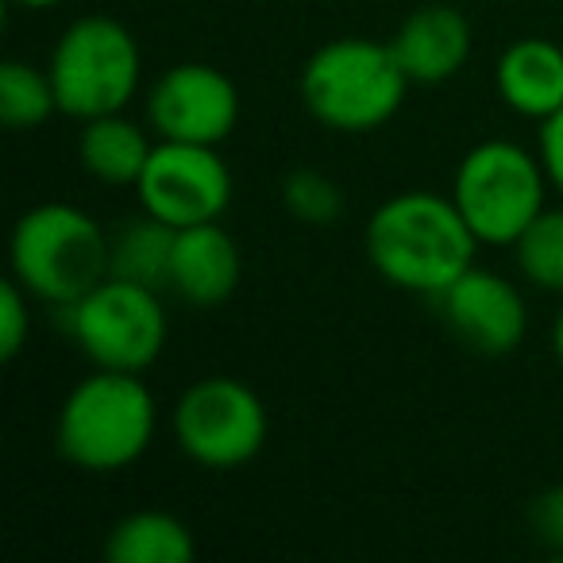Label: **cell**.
I'll return each instance as SVG.
<instances>
[{
	"label": "cell",
	"instance_id": "obj_1",
	"mask_svg": "<svg viewBox=\"0 0 563 563\" xmlns=\"http://www.w3.org/2000/svg\"><path fill=\"white\" fill-rule=\"evenodd\" d=\"M363 247L378 278L437 301L463 271L475 266L478 235L463 220L452 194L406 189L375 209L363 232Z\"/></svg>",
	"mask_w": 563,
	"mask_h": 563
},
{
	"label": "cell",
	"instance_id": "obj_2",
	"mask_svg": "<svg viewBox=\"0 0 563 563\" xmlns=\"http://www.w3.org/2000/svg\"><path fill=\"white\" fill-rule=\"evenodd\" d=\"M158 429V401L151 386L132 371L86 375L55 421V448L66 463L89 475H112L147 455Z\"/></svg>",
	"mask_w": 563,
	"mask_h": 563
},
{
	"label": "cell",
	"instance_id": "obj_3",
	"mask_svg": "<svg viewBox=\"0 0 563 563\" xmlns=\"http://www.w3.org/2000/svg\"><path fill=\"white\" fill-rule=\"evenodd\" d=\"M12 278L47 306H74L112 274V235L93 212L66 201L32 205L9 240Z\"/></svg>",
	"mask_w": 563,
	"mask_h": 563
},
{
	"label": "cell",
	"instance_id": "obj_4",
	"mask_svg": "<svg viewBox=\"0 0 563 563\" xmlns=\"http://www.w3.org/2000/svg\"><path fill=\"white\" fill-rule=\"evenodd\" d=\"M409 86L413 81L406 78L390 43L347 35L324 43L306 58L298 93L321 128L360 135L390 124L406 104Z\"/></svg>",
	"mask_w": 563,
	"mask_h": 563
},
{
	"label": "cell",
	"instance_id": "obj_5",
	"mask_svg": "<svg viewBox=\"0 0 563 563\" xmlns=\"http://www.w3.org/2000/svg\"><path fill=\"white\" fill-rule=\"evenodd\" d=\"M548 189L552 181L537 151L509 140H486L455 166L452 201L460 205L478 243L514 247L525 228L548 209Z\"/></svg>",
	"mask_w": 563,
	"mask_h": 563
},
{
	"label": "cell",
	"instance_id": "obj_6",
	"mask_svg": "<svg viewBox=\"0 0 563 563\" xmlns=\"http://www.w3.org/2000/svg\"><path fill=\"white\" fill-rule=\"evenodd\" d=\"M47 74L55 81L58 112L86 124L128 109V101L140 93L143 55L120 20L81 16L51 47Z\"/></svg>",
	"mask_w": 563,
	"mask_h": 563
},
{
	"label": "cell",
	"instance_id": "obj_7",
	"mask_svg": "<svg viewBox=\"0 0 563 563\" xmlns=\"http://www.w3.org/2000/svg\"><path fill=\"white\" fill-rule=\"evenodd\" d=\"M66 332L93 367L143 375L166 347V309L155 286L109 274L66 306Z\"/></svg>",
	"mask_w": 563,
	"mask_h": 563
},
{
	"label": "cell",
	"instance_id": "obj_8",
	"mask_svg": "<svg viewBox=\"0 0 563 563\" xmlns=\"http://www.w3.org/2000/svg\"><path fill=\"white\" fill-rule=\"evenodd\" d=\"M170 432L181 455L209 471H232L251 463L266 444L271 417L247 383L232 375L197 378L170 409Z\"/></svg>",
	"mask_w": 563,
	"mask_h": 563
},
{
	"label": "cell",
	"instance_id": "obj_9",
	"mask_svg": "<svg viewBox=\"0 0 563 563\" xmlns=\"http://www.w3.org/2000/svg\"><path fill=\"white\" fill-rule=\"evenodd\" d=\"M232 170L209 143L155 140L147 166L135 181L140 209L170 228L212 224L232 205Z\"/></svg>",
	"mask_w": 563,
	"mask_h": 563
},
{
	"label": "cell",
	"instance_id": "obj_10",
	"mask_svg": "<svg viewBox=\"0 0 563 563\" xmlns=\"http://www.w3.org/2000/svg\"><path fill=\"white\" fill-rule=\"evenodd\" d=\"M147 124L158 140L220 147L240 124V89L209 63H178L147 89Z\"/></svg>",
	"mask_w": 563,
	"mask_h": 563
},
{
	"label": "cell",
	"instance_id": "obj_11",
	"mask_svg": "<svg viewBox=\"0 0 563 563\" xmlns=\"http://www.w3.org/2000/svg\"><path fill=\"white\" fill-rule=\"evenodd\" d=\"M440 317L460 344L478 355H514L529 332V306L506 274L471 266L437 298Z\"/></svg>",
	"mask_w": 563,
	"mask_h": 563
},
{
	"label": "cell",
	"instance_id": "obj_12",
	"mask_svg": "<svg viewBox=\"0 0 563 563\" xmlns=\"http://www.w3.org/2000/svg\"><path fill=\"white\" fill-rule=\"evenodd\" d=\"M471 24L452 4H424L409 12L394 32L390 47L413 86L452 81L471 58Z\"/></svg>",
	"mask_w": 563,
	"mask_h": 563
},
{
	"label": "cell",
	"instance_id": "obj_13",
	"mask_svg": "<svg viewBox=\"0 0 563 563\" xmlns=\"http://www.w3.org/2000/svg\"><path fill=\"white\" fill-rule=\"evenodd\" d=\"M243 278L240 243L212 224L178 228L170 255V290L189 306H220L235 294Z\"/></svg>",
	"mask_w": 563,
	"mask_h": 563
},
{
	"label": "cell",
	"instance_id": "obj_14",
	"mask_svg": "<svg viewBox=\"0 0 563 563\" xmlns=\"http://www.w3.org/2000/svg\"><path fill=\"white\" fill-rule=\"evenodd\" d=\"M494 86L509 112L540 124L563 109V47L540 35L509 43L494 70Z\"/></svg>",
	"mask_w": 563,
	"mask_h": 563
},
{
	"label": "cell",
	"instance_id": "obj_15",
	"mask_svg": "<svg viewBox=\"0 0 563 563\" xmlns=\"http://www.w3.org/2000/svg\"><path fill=\"white\" fill-rule=\"evenodd\" d=\"M155 140L147 128L128 120L124 112H109L81 124L78 135V163L89 178L104 181V186H132L140 181L143 166H147Z\"/></svg>",
	"mask_w": 563,
	"mask_h": 563
},
{
	"label": "cell",
	"instance_id": "obj_16",
	"mask_svg": "<svg viewBox=\"0 0 563 563\" xmlns=\"http://www.w3.org/2000/svg\"><path fill=\"white\" fill-rule=\"evenodd\" d=\"M109 563H194L197 540L189 525L163 509H135L104 537Z\"/></svg>",
	"mask_w": 563,
	"mask_h": 563
},
{
	"label": "cell",
	"instance_id": "obj_17",
	"mask_svg": "<svg viewBox=\"0 0 563 563\" xmlns=\"http://www.w3.org/2000/svg\"><path fill=\"white\" fill-rule=\"evenodd\" d=\"M178 228L163 224L151 212L132 217L112 235V274L143 282V286H170V255Z\"/></svg>",
	"mask_w": 563,
	"mask_h": 563
},
{
	"label": "cell",
	"instance_id": "obj_18",
	"mask_svg": "<svg viewBox=\"0 0 563 563\" xmlns=\"http://www.w3.org/2000/svg\"><path fill=\"white\" fill-rule=\"evenodd\" d=\"M58 112V93L55 81H51L47 66H32L9 58L0 66V120L12 128V132H32L43 128Z\"/></svg>",
	"mask_w": 563,
	"mask_h": 563
},
{
	"label": "cell",
	"instance_id": "obj_19",
	"mask_svg": "<svg viewBox=\"0 0 563 563\" xmlns=\"http://www.w3.org/2000/svg\"><path fill=\"white\" fill-rule=\"evenodd\" d=\"M514 263L529 286L544 294H563V205L544 209L521 240L514 243Z\"/></svg>",
	"mask_w": 563,
	"mask_h": 563
},
{
	"label": "cell",
	"instance_id": "obj_20",
	"mask_svg": "<svg viewBox=\"0 0 563 563\" xmlns=\"http://www.w3.org/2000/svg\"><path fill=\"white\" fill-rule=\"evenodd\" d=\"M282 205H286V212H290L294 220H301V224L329 228L344 217V189H340L329 174L301 166V170L286 174V181H282Z\"/></svg>",
	"mask_w": 563,
	"mask_h": 563
},
{
	"label": "cell",
	"instance_id": "obj_21",
	"mask_svg": "<svg viewBox=\"0 0 563 563\" xmlns=\"http://www.w3.org/2000/svg\"><path fill=\"white\" fill-rule=\"evenodd\" d=\"M27 336H32V294L16 278L0 282V360H16Z\"/></svg>",
	"mask_w": 563,
	"mask_h": 563
},
{
	"label": "cell",
	"instance_id": "obj_22",
	"mask_svg": "<svg viewBox=\"0 0 563 563\" xmlns=\"http://www.w3.org/2000/svg\"><path fill=\"white\" fill-rule=\"evenodd\" d=\"M529 525H532V532H537V540L548 548V552L563 555V483L548 486V490H540L537 498H532Z\"/></svg>",
	"mask_w": 563,
	"mask_h": 563
},
{
	"label": "cell",
	"instance_id": "obj_23",
	"mask_svg": "<svg viewBox=\"0 0 563 563\" xmlns=\"http://www.w3.org/2000/svg\"><path fill=\"white\" fill-rule=\"evenodd\" d=\"M537 155H540V163H544L552 189L563 197V109H560V112H552L548 120H540Z\"/></svg>",
	"mask_w": 563,
	"mask_h": 563
},
{
	"label": "cell",
	"instance_id": "obj_24",
	"mask_svg": "<svg viewBox=\"0 0 563 563\" xmlns=\"http://www.w3.org/2000/svg\"><path fill=\"white\" fill-rule=\"evenodd\" d=\"M552 352H555V360H560V367H563V309L555 313V321H552Z\"/></svg>",
	"mask_w": 563,
	"mask_h": 563
},
{
	"label": "cell",
	"instance_id": "obj_25",
	"mask_svg": "<svg viewBox=\"0 0 563 563\" xmlns=\"http://www.w3.org/2000/svg\"><path fill=\"white\" fill-rule=\"evenodd\" d=\"M12 4H20V9H32V12H43V9H58V4H66V0H12Z\"/></svg>",
	"mask_w": 563,
	"mask_h": 563
}]
</instances>
